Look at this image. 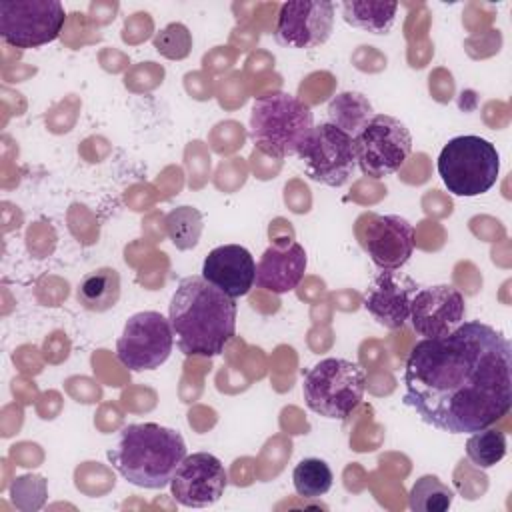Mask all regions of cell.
I'll return each instance as SVG.
<instances>
[{
    "mask_svg": "<svg viewBox=\"0 0 512 512\" xmlns=\"http://www.w3.org/2000/svg\"><path fill=\"white\" fill-rule=\"evenodd\" d=\"M402 402L428 426L472 434L512 408V346L496 328L470 320L442 338H422L404 366Z\"/></svg>",
    "mask_w": 512,
    "mask_h": 512,
    "instance_id": "cell-1",
    "label": "cell"
},
{
    "mask_svg": "<svg viewBox=\"0 0 512 512\" xmlns=\"http://www.w3.org/2000/svg\"><path fill=\"white\" fill-rule=\"evenodd\" d=\"M168 320L184 356L212 358L236 334V300L202 276H186L172 294Z\"/></svg>",
    "mask_w": 512,
    "mask_h": 512,
    "instance_id": "cell-2",
    "label": "cell"
},
{
    "mask_svg": "<svg viewBox=\"0 0 512 512\" xmlns=\"http://www.w3.org/2000/svg\"><path fill=\"white\" fill-rule=\"evenodd\" d=\"M184 458L186 442L182 434L156 422L124 426L116 444L108 450V460L118 474L148 490L168 486Z\"/></svg>",
    "mask_w": 512,
    "mask_h": 512,
    "instance_id": "cell-3",
    "label": "cell"
},
{
    "mask_svg": "<svg viewBox=\"0 0 512 512\" xmlns=\"http://www.w3.org/2000/svg\"><path fill=\"white\" fill-rule=\"evenodd\" d=\"M312 130L310 106L288 92H270L252 102L250 138L270 156H298Z\"/></svg>",
    "mask_w": 512,
    "mask_h": 512,
    "instance_id": "cell-4",
    "label": "cell"
},
{
    "mask_svg": "<svg viewBox=\"0 0 512 512\" xmlns=\"http://www.w3.org/2000/svg\"><path fill=\"white\" fill-rule=\"evenodd\" d=\"M500 172L496 146L480 136H456L444 144L438 156V174L454 196H480L488 192Z\"/></svg>",
    "mask_w": 512,
    "mask_h": 512,
    "instance_id": "cell-5",
    "label": "cell"
},
{
    "mask_svg": "<svg viewBox=\"0 0 512 512\" xmlns=\"http://www.w3.org/2000/svg\"><path fill=\"white\" fill-rule=\"evenodd\" d=\"M364 388L366 374L362 366L346 358H324L302 380L306 406L330 420H346L360 404Z\"/></svg>",
    "mask_w": 512,
    "mask_h": 512,
    "instance_id": "cell-6",
    "label": "cell"
},
{
    "mask_svg": "<svg viewBox=\"0 0 512 512\" xmlns=\"http://www.w3.org/2000/svg\"><path fill=\"white\" fill-rule=\"evenodd\" d=\"M356 166L370 178H384L402 168L412 152L410 130L394 116L374 114L354 138Z\"/></svg>",
    "mask_w": 512,
    "mask_h": 512,
    "instance_id": "cell-7",
    "label": "cell"
},
{
    "mask_svg": "<svg viewBox=\"0 0 512 512\" xmlns=\"http://www.w3.org/2000/svg\"><path fill=\"white\" fill-rule=\"evenodd\" d=\"M66 22L58 0H4L0 2V36L14 48H38L54 42Z\"/></svg>",
    "mask_w": 512,
    "mask_h": 512,
    "instance_id": "cell-8",
    "label": "cell"
},
{
    "mask_svg": "<svg viewBox=\"0 0 512 512\" xmlns=\"http://www.w3.org/2000/svg\"><path fill=\"white\" fill-rule=\"evenodd\" d=\"M174 346L170 320L160 312L144 310L132 314L116 342V356L132 372L160 368Z\"/></svg>",
    "mask_w": 512,
    "mask_h": 512,
    "instance_id": "cell-9",
    "label": "cell"
},
{
    "mask_svg": "<svg viewBox=\"0 0 512 512\" xmlns=\"http://www.w3.org/2000/svg\"><path fill=\"white\" fill-rule=\"evenodd\" d=\"M298 158L308 178L332 188L344 186L356 168L354 140L330 122L314 126Z\"/></svg>",
    "mask_w": 512,
    "mask_h": 512,
    "instance_id": "cell-10",
    "label": "cell"
},
{
    "mask_svg": "<svg viewBox=\"0 0 512 512\" xmlns=\"http://www.w3.org/2000/svg\"><path fill=\"white\" fill-rule=\"evenodd\" d=\"M334 30V4L328 0L284 2L278 12L274 38L292 50H310L324 44Z\"/></svg>",
    "mask_w": 512,
    "mask_h": 512,
    "instance_id": "cell-11",
    "label": "cell"
},
{
    "mask_svg": "<svg viewBox=\"0 0 512 512\" xmlns=\"http://www.w3.org/2000/svg\"><path fill=\"white\" fill-rule=\"evenodd\" d=\"M224 464L210 452L186 454L170 480L172 498L188 508H206L218 502L226 490Z\"/></svg>",
    "mask_w": 512,
    "mask_h": 512,
    "instance_id": "cell-12",
    "label": "cell"
},
{
    "mask_svg": "<svg viewBox=\"0 0 512 512\" xmlns=\"http://www.w3.org/2000/svg\"><path fill=\"white\" fill-rule=\"evenodd\" d=\"M360 228V242L380 270H398L414 250V226L398 214H368Z\"/></svg>",
    "mask_w": 512,
    "mask_h": 512,
    "instance_id": "cell-13",
    "label": "cell"
},
{
    "mask_svg": "<svg viewBox=\"0 0 512 512\" xmlns=\"http://www.w3.org/2000/svg\"><path fill=\"white\" fill-rule=\"evenodd\" d=\"M464 314L462 292L450 284H438L416 292L408 320L418 336L442 338L464 322Z\"/></svg>",
    "mask_w": 512,
    "mask_h": 512,
    "instance_id": "cell-14",
    "label": "cell"
},
{
    "mask_svg": "<svg viewBox=\"0 0 512 512\" xmlns=\"http://www.w3.org/2000/svg\"><path fill=\"white\" fill-rule=\"evenodd\" d=\"M416 292L418 286L410 276L398 270H382L364 294V308L380 326L398 330L410 318Z\"/></svg>",
    "mask_w": 512,
    "mask_h": 512,
    "instance_id": "cell-15",
    "label": "cell"
},
{
    "mask_svg": "<svg viewBox=\"0 0 512 512\" xmlns=\"http://www.w3.org/2000/svg\"><path fill=\"white\" fill-rule=\"evenodd\" d=\"M202 278L230 298L250 292L256 282V262L240 244H222L208 252L202 262Z\"/></svg>",
    "mask_w": 512,
    "mask_h": 512,
    "instance_id": "cell-16",
    "label": "cell"
},
{
    "mask_svg": "<svg viewBox=\"0 0 512 512\" xmlns=\"http://www.w3.org/2000/svg\"><path fill=\"white\" fill-rule=\"evenodd\" d=\"M306 250L298 242L286 246H270L264 250L256 266V286L272 294L292 292L306 272Z\"/></svg>",
    "mask_w": 512,
    "mask_h": 512,
    "instance_id": "cell-17",
    "label": "cell"
},
{
    "mask_svg": "<svg viewBox=\"0 0 512 512\" xmlns=\"http://www.w3.org/2000/svg\"><path fill=\"white\" fill-rule=\"evenodd\" d=\"M76 300L90 312H106L120 300V274L114 268H96L88 272L78 288Z\"/></svg>",
    "mask_w": 512,
    "mask_h": 512,
    "instance_id": "cell-18",
    "label": "cell"
},
{
    "mask_svg": "<svg viewBox=\"0 0 512 512\" xmlns=\"http://www.w3.org/2000/svg\"><path fill=\"white\" fill-rule=\"evenodd\" d=\"M398 2L384 0H346L342 2V18L352 28L372 34H388L396 22Z\"/></svg>",
    "mask_w": 512,
    "mask_h": 512,
    "instance_id": "cell-19",
    "label": "cell"
},
{
    "mask_svg": "<svg viewBox=\"0 0 512 512\" xmlns=\"http://www.w3.org/2000/svg\"><path fill=\"white\" fill-rule=\"evenodd\" d=\"M372 116L374 108L368 102V98L360 92H338L328 102V122L346 132L352 140L366 128Z\"/></svg>",
    "mask_w": 512,
    "mask_h": 512,
    "instance_id": "cell-20",
    "label": "cell"
},
{
    "mask_svg": "<svg viewBox=\"0 0 512 512\" xmlns=\"http://www.w3.org/2000/svg\"><path fill=\"white\" fill-rule=\"evenodd\" d=\"M454 490L434 474L420 476L408 494V506L414 512H444L452 506Z\"/></svg>",
    "mask_w": 512,
    "mask_h": 512,
    "instance_id": "cell-21",
    "label": "cell"
},
{
    "mask_svg": "<svg viewBox=\"0 0 512 512\" xmlns=\"http://www.w3.org/2000/svg\"><path fill=\"white\" fill-rule=\"evenodd\" d=\"M334 474L320 458H302L292 470V484L302 498H320L332 488Z\"/></svg>",
    "mask_w": 512,
    "mask_h": 512,
    "instance_id": "cell-22",
    "label": "cell"
},
{
    "mask_svg": "<svg viewBox=\"0 0 512 512\" xmlns=\"http://www.w3.org/2000/svg\"><path fill=\"white\" fill-rule=\"evenodd\" d=\"M466 456L476 468H492L506 456V436L496 428L472 432L466 440Z\"/></svg>",
    "mask_w": 512,
    "mask_h": 512,
    "instance_id": "cell-23",
    "label": "cell"
},
{
    "mask_svg": "<svg viewBox=\"0 0 512 512\" xmlns=\"http://www.w3.org/2000/svg\"><path fill=\"white\" fill-rule=\"evenodd\" d=\"M202 228V214L192 206H178L166 214V232L178 250L194 248Z\"/></svg>",
    "mask_w": 512,
    "mask_h": 512,
    "instance_id": "cell-24",
    "label": "cell"
},
{
    "mask_svg": "<svg viewBox=\"0 0 512 512\" xmlns=\"http://www.w3.org/2000/svg\"><path fill=\"white\" fill-rule=\"evenodd\" d=\"M154 46L160 54L168 58H184L190 52V34L182 24H168L154 38Z\"/></svg>",
    "mask_w": 512,
    "mask_h": 512,
    "instance_id": "cell-25",
    "label": "cell"
}]
</instances>
